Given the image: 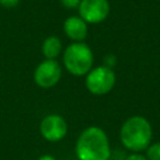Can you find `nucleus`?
Instances as JSON below:
<instances>
[{
  "mask_svg": "<svg viewBox=\"0 0 160 160\" xmlns=\"http://www.w3.org/2000/svg\"><path fill=\"white\" fill-rule=\"evenodd\" d=\"M75 150L79 160H109L110 158L108 136L96 126H90L80 134Z\"/></svg>",
  "mask_w": 160,
  "mask_h": 160,
  "instance_id": "obj_1",
  "label": "nucleus"
},
{
  "mask_svg": "<svg viewBox=\"0 0 160 160\" xmlns=\"http://www.w3.org/2000/svg\"><path fill=\"white\" fill-rule=\"evenodd\" d=\"M120 138L125 148L132 151H141L148 148L151 140V126L142 116L128 119L120 131Z\"/></svg>",
  "mask_w": 160,
  "mask_h": 160,
  "instance_id": "obj_2",
  "label": "nucleus"
},
{
  "mask_svg": "<svg viewBox=\"0 0 160 160\" xmlns=\"http://www.w3.org/2000/svg\"><path fill=\"white\" fill-rule=\"evenodd\" d=\"M64 65L69 72L76 76L88 74L92 66V51L82 41L69 45L64 51Z\"/></svg>",
  "mask_w": 160,
  "mask_h": 160,
  "instance_id": "obj_3",
  "label": "nucleus"
},
{
  "mask_svg": "<svg viewBox=\"0 0 160 160\" xmlns=\"http://www.w3.org/2000/svg\"><path fill=\"white\" fill-rule=\"evenodd\" d=\"M85 84L90 92L104 95L112 89L115 84V74L108 66H99L88 72Z\"/></svg>",
  "mask_w": 160,
  "mask_h": 160,
  "instance_id": "obj_4",
  "label": "nucleus"
},
{
  "mask_svg": "<svg viewBox=\"0 0 160 160\" xmlns=\"http://www.w3.org/2000/svg\"><path fill=\"white\" fill-rule=\"evenodd\" d=\"M78 9L79 16L88 24H99L109 16L110 4L109 0H81Z\"/></svg>",
  "mask_w": 160,
  "mask_h": 160,
  "instance_id": "obj_5",
  "label": "nucleus"
},
{
  "mask_svg": "<svg viewBox=\"0 0 160 160\" xmlns=\"http://www.w3.org/2000/svg\"><path fill=\"white\" fill-rule=\"evenodd\" d=\"M61 78V68L58 61L46 59L42 62H40L34 72V80L35 82L44 89L51 88Z\"/></svg>",
  "mask_w": 160,
  "mask_h": 160,
  "instance_id": "obj_6",
  "label": "nucleus"
},
{
  "mask_svg": "<svg viewBox=\"0 0 160 160\" xmlns=\"http://www.w3.org/2000/svg\"><path fill=\"white\" fill-rule=\"evenodd\" d=\"M40 132L49 141H59L68 132V124L60 115H48L40 122Z\"/></svg>",
  "mask_w": 160,
  "mask_h": 160,
  "instance_id": "obj_7",
  "label": "nucleus"
},
{
  "mask_svg": "<svg viewBox=\"0 0 160 160\" xmlns=\"http://www.w3.org/2000/svg\"><path fill=\"white\" fill-rule=\"evenodd\" d=\"M64 31L75 42L82 41L88 35V22L80 16H69L64 21Z\"/></svg>",
  "mask_w": 160,
  "mask_h": 160,
  "instance_id": "obj_8",
  "label": "nucleus"
},
{
  "mask_svg": "<svg viewBox=\"0 0 160 160\" xmlns=\"http://www.w3.org/2000/svg\"><path fill=\"white\" fill-rule=\"evenodd\" d=\"M42 54L46 59L54 60L61 51V41L58 36H48L42 42Z\"/></svg>",
  "mask_w": 160,
  "mask_h": 160,
  "instance_id": "obj_9",
  "label": "nucleus"
},
{
  "mask_svg": "<svg viewBox=\"0 0 160 160\" xmlns=\"http://www.w3.org/2000/svg\"><path fill=\"white\" fill-rule=\"evenodd\" d=\"M148 159L149 160H160V142L154 144L148 150Z\"/></svg>",
  "mask_w": 160,
  "mask_h": 160,
  "instance_id": "obj_10",
  "label": "nucleus"
},
{
  "mask_svg": "<svg viewBox=\"0 0 160 160\" xmlns=\"http://www.w3.org/2000/svg\"><path fill=\"white\" fill-rule=\"evenodd\" d=\"M60 2L66 9H75V8H79L81 0H60Z\"/></svg>",
  "mask_w": 160,
  "mask_h": 160,
  "instance_id": "obj_11",
  "label": "nucleus"
},
{
  "mask_svg": "<svg viewBox=\"0 0 160 160\" xmlns=\"http://www.w3.org/2000/svg\"><path fill=\"white\" fill-rule=\"evenodd\" d=\"M19 2H20V0H0V5L4 8H8V9L15 8Z\"/></svg>",
  "mask_w": 160,
  "mask_h": 160,
  "instance_id": "obj_12",
  "label": "nucleus"
},
{
  "mask_svg": "<svg viewBox=\"0 0 160 160\" xmlns=\"http://www.w3.org/2000/svg\"><path fill=\"white\" fill-rule=\"evenodd\" d=\"M126 160H146L144 156H141V155H138V154H134V155H130Z\"/></svg>",
  "mask_w": 160,
  "mask_h": 160,
  "instance_id": "obj_13",
  "label": "nucleus"
},
{
  "mask_svg": "<svg viewBox=\"0 0 160 160\" xmlns=\"http://www.w3.org/2000/svg\"><path fill=\"white\" fill-rule=\"evenodd\" d=\"M38 160H56L54 156H51V155H42V156H40Z\"/></svg>",
  "mask_w": 160,
  "mask_h": 160,
  "instance_id": "obj_14",
  "label": "nucleus"
}]
</instances>
